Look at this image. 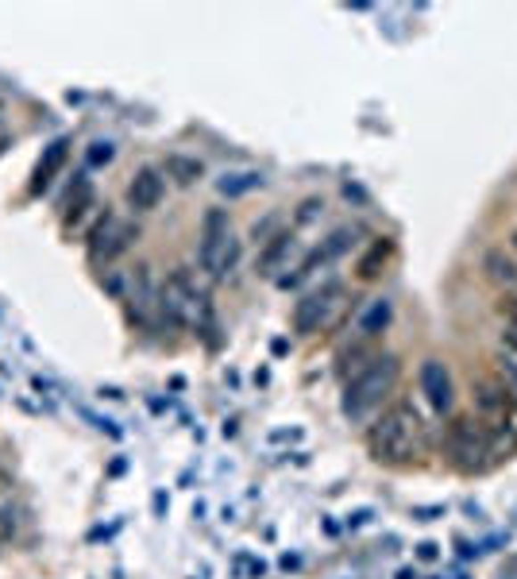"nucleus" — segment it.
Returning <instances> with one entry per match:
<instances>
[{
    "label": "nucleus",
    "mask_w": 517,
    "mask_h": 579,
    "mask_svg": "<svg viewBox=\"0 0 517 579\" xmlns=\"http://www.w3.org/2000/svg\"><path fill=\"white\" fill-rule=\"evenodd\" d=\"M367 448L379 463H390V468H409L425 440H421V417L409 402H398L390 410H382L367 428Z\"/></svg>",
    "instance_id": "1"
},
{
    "label": "nucleus",
    "mask_w": 517,
    "mask_h": 579,
    "mask_svg": "<svg viewBox=\"0 0 517 579\" xmlns=\"http://www.w3.org/2000/svg\"><path fill=\"white\" fill-rule=\"evenodd\" d=\"M398 379H402V359L390 355V352L374 355L359 375H351L344 382V402H340V410H344L348 421H363V417H371L386 398H390Z\"/></svg>",
    "instance_id": "2"
},
{
    "label": "nucleus",
    "mask_w": 517,
    "mask_h": 579,
    "mask_svg": "<svg viewBox=\"0 0 517 579\" xmlns=\"http://www.w3.org/2000/svg\"><path fill=\"white\" fill-rule=\"evenodd\" d=\"M444 448H448V456L460 471H483L498 456L495 436H490L487 428L479 425V417H472V413L452 417L448 433H444Z\"/></svg>",
    "instance_id": "3"
},
{
    "label": "nucleus",
    "mask_w": 517,
    "mask_h": 579,
    "mask_svg": "<svg viewBox=\"0 0 517 579\" xmlns=\"http://www.w3.org/2000/svg\"><path fill=\"white\" fill-rule=\"evenodd\" d=\"M475 417H479V425L495 436V448L506 444V436H513L517 405L498 379H479L475 382Z\"/></svg>",
    "instance_id": "4"
},
{
    "label": "nucleus",
    "mask_w": 517,
    "mask_h": 579,
    "mask_svg": "<svg viewBox=\"0 0 517 579\" xmlns=\"http://www.w3.org/2000/svg\"><path fill=\"white\" fill-rule=\"evenodd\" d=\"M340 306H344V286H340V282H324L321 290L305 294L298 306H293V332H298V336H313V332L328 329V324L336 321Z\"/></svg>",
    "instance_id": "5"
},
{
    "label": "nucleus",
    "mask_w": 517,
    "mask_h": 579,
    "mask_svg": "<svg viewBox=\"0 0 517 579\" xmlns=\"http://www.w3.org/2000/svg\"><path fill=\"white\" fill-rule=\"evenodd\" d=\"M197 263L209 278H225V255L232 248V224H228V213L225 208H209L201 216V236H197Z\"/></svg>",
    "instance_id": "6"
},
{
    "label": "nucleus",
    "mask_w": 517,
    "mask_h": 579,
    "mask_svg": "<svg viewBox=\"0 0 517 579\" xmlns=\"http://www.w3.org/2000/svg\"><path fill=\"white\" fill-rule=\"evenodd\" d=\"M135 236H139L135 224H127V220L104 213L97 224H93V232H89V259H93V263H109V259H116L120 251L132 248Z\"/></svg>",
    "instance_id": "7"
},
{
    "label": "nucleus",
    "mask_w": 517,
    "mask_h": 579,
    "mask_svg": "<svg viewBox=\"0 0 517 579\" xmlns=\"http://www.w3.org/2000/svg\"><path fill=\"white\" fill-rule=\"evenodd\" d=\"M421 394H425V402H429L440 417L452 413V405H455V387H452L448 367H444L440 359H425V363H421Z\"/></svg>",
    "instance_id": "8"
},
{
    "label": "nucleus",
    "mask_w": 517,
    "mask_h": 579,
    "mask_svg": "<svg viewBox=\"0 0 517 579\" xmlns=\"http://www.w3.org/2000/svg\"><path fill=\"white\" fill-rule=\"evenodd\" d=\"M162 193H167V174L155 170V167H144L132 182H127V205H132L135 213H151V208H159Z\"/></svg>",
    "instance_id": "9"
},
{
    "label": "nucleus",
    "mask_w": 517,
    "mask_h": 579,
    "mask_svg": "<svg viewBox=\"0 0 517 579\" xmlns=\"http://www.w3.org/2000/svg\"><path fill=\"white\" fill-rule=\"evenodd\" d=\"M483 278L490 286H498L502 290V298H510L517 294V259L506 251V248H487L483 251Z\"/></svg>",
    "instance_id": "10"
},
{
    "label": "nucleus",
    "mask_w": 517,
    "mask_h": 579,
    "mask_svg": "<svg viewBox=\"0 0 517 579\" xmlns=\"http://www.w3.org/2000/svg\"><path fill=\"white\" fill-rule=\"evenodd\" d=\"M390 321H394V301L390 298H374L367 309H363V317L356 324V336L363 344H371V340H379V336L390 329Z\"/></svg>",
    "instance_id": "11"
},
{
    "label": "nucleus",
    "mask_w": 517,
    "mask_h": 579,
    "mask_svg": "<svg viewBox=\"0 0 517 579\" xmlns=\"http://www.w3.org/2000/svg\"><path fill=\"white\" fill-rule=\"evenodd\" d=\"M66 159H70V139L62 135V139H54V143L43 151L39 167H35V174H31V193H43L46 185L54 182V174L66 167Z\"/></svg>",
    "instance_id": "12"
},
{
    "label": "nucleus",
    "mask_w": 517,
    "mask_h": 579,
    "mask_svg": "<svg viewBox=\"0 0 517 579\" xmlns=\"http://www.w3.org/2000/svg\"><path fill=\"white\" fill-rule=\"evenodd\" d=\"M162 174H167V178H174L178 185H193L205 174V167H201V159H190V155H167V162H162Z\"/></svg>",
    "instance_id": "13"
},
{
    "label": "nucleus",
    "mask_w": 517,
    "mask_h": 579,
    "mask_svg": "<svg viewBox=\"0 0 517 579\" xmlns=\"http://www.w3.org/2000/svg\"><path fill=\"white\" fill-rule=\"evenodd\" d=\"M290 248H293V232H275V240H270L263 248V255H258V274H275L282 266V259L290 255Z\"/></svg>",
    "instance_id": "14"
},
{
    "label": "nucleus",
    "mask_w": 517,
    "mask_h": 579,
    "mask_svg": "<svg viewBox=\"0 0 517 579\" xmlns=\"http://www.w3.org/2000/svg\"><path fill=\"white\" fill-rule=\"evenodd\" d=\"M390 251H394V243L386 240V236L371 243V251L363 255V259H359V266H356L363 282H371V278H379V271H382V266H386V259H390Z\"/></svg>",
    "instance_id": "15"
},
{
    "label": "nucleus",
    "mask_w": 517,
    "mask_h": 579,
    "mask_svg": "<svg viewBox=\"0 0 517 579\" xmlns=\"http://www.w3.org/2000/svg\"><path fill=\"white\" fill-rule=\"evenodd\" d=\"M255 185H263V174L258 170H240V174H225V178L217 182V190L225 197H240V193L255 190Z\"/></svg>",
    "instance_id": "16"
},
{
    "label": "nucleus",
    "mask_w": 517,
    "mask_h": 579,
    "mask_svg": "<svg viewBox=\"0 0 517 579\" xmlns=\"http://www.w3.org/2000/svg\"><path fill=\"white\" fill-rule=\"evenodd\" d=\"M356 236H359V228H336L332 236H328V240L321 243L324 255H328V263H332L336 255H344V251L351 248V243H356Z\"/></svg>",
    "instance_id": "17"
},
{
    "label": "nucleus",
    "mask_w": 517,
    "mask_h": 579,
    "mask_svg": "<svg viewBox=\"0 0 517 579\" xmlns=\"http://www.w3.org/2000/svg\"><path fill=\"white\" fill-rule=\"evenodd\" d=\"M495 367H498V382L510 390V398H513V405H517V359L506 355V352H498Z\"/></svg>",
    "instance_id": "18"
},
{
    "label": "nucleus",
    "mask_w": 517,
    "mask_h": 579,
    "mask_svg": "<svg viewBox=\"0 0 517 579\" xmlns=\"http://www.w3.org/2000/svg\"><path fill=\"white\" fill-rule=\"evenodd\" d=\"M321 208H324L321 197H305L301 208H298V224H309V220H316V213H321Z\"/></svg>",
    "instance_id": "19"
},
{
    "label": "nucleus",
    "mask_w": 517,
    "mask_h": 579,
    "mask_svg": "<svg viewBox=\"0 0 517 579\" xmlns=\"http://www.w3.org/2000/svg\"><path fill=\"white\" fill-rule=\"evenodd\" d=\"M502 352L517 359V329H513V324H506V329H502Z\"/></svg>",
    "instance_id": "20"
},
{
    "label": "nucleus",
    "mask_w": 517,
    "mask_h": 579,
    "mask_svg": "<svg viewBox=\"0 0 517 579\" xmlns=\"http://www.w3.org/2000/svg\"><path fill=\"white\" fill-rule=\"evenodd\" d=\"M12 533H16V518H12L8 510H0V544L12 541Z\"/></svg>",
    "instance_id": "21"
},
{
    "label": "nucleus",
    "mask_w": 517,
    "mask_h": 579,
    "mask_svg": "<svg viewBox=\"0 0 517 579\" xmlns=\"http://www.w3.org/2000/svg\"><path fill=\"white\" fill-rule=\"evenodd\" d=\"M502 317H506V324H513L517 329V294H510V298H502Z\"/></svg>",
    "instance_id": "22"
},
{
    "label": "nucleus",
    "mask_w": 517,
    "mask_h": 579,
    "mask_svg": "<svg viewBox=\"0 0 517 579\" xmlns=\"http://www.w3.org/2000/svg\"><path fill=\"white\" fill-rule=\"evenodd\" d=\"M112 159V143H93V151H89V162L97 167V162H109Z\"/></svg>",
    "instance_id": "23"
},
{
    "label": "nucleus",
    "mask_w": 517,
    "mask_h": 579,
    "mask_svg": "<svg viewBox=\"0 0 517 579\" xmlns=\"http://www.w3.org/2000/svg\"><path fill=\"white\" fill-rule=\"evenodd\" d=\"M444 510L440 506H429V510H414V518H421V521H432V518H440Z\"/></svg>",
    "instance_id": "24"
},
{
    "label": "nucleus",
    "mask_w": 517,
    "mask_h": 579,
    "mask_svg": "<svg viewBox=\"0 0 517 579\" xmlns=\"http://www.w3.org/2000/svg\"><path fill=\"white\" fill-rule=\"evenodd\" d=\"M421 560H437V544H432V541L421 544Z\"/></svg>",
    "instance_id": "25"
},
{
    "label": "nucleus",
    "mask_w": 517,
    "mask_h": 579,
    "mask_svg": "<svg viewBox=\"0 0 517 579\" xmlns=\"http://www.w3.org/2000/svg\"><path fill=\"white\" fill-rule=\"evenodd\" d=\"M398 579H417L414 572H409V567H406V572H398Z\"/></svg>",
    "instance_id": "26"
},
{
    "label": "nucleus",
    "mask_w": 517,
    "mask_h": 579,
    "mask_svg": "<svg viewBox=\"0 0 517 579\" xmlns=\"http://www.w3.org/2000/svg\"><path fill=\"white\" fill-rule=\"evenodd\" d=\"M510 243H513V251H517V228L510 232Z\"/></svg>",
    "instance_id": "27"
}]
</instances>
